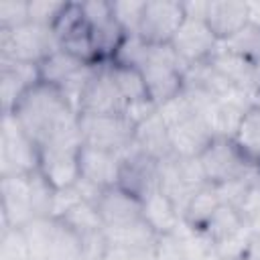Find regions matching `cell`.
Returning a JSON list of instances; mask_svg holds the SVG:
<instances>
[{
    "label": "cell",
    "mask_w": 260,
    "mask_h": 260,
    "mask_svg": "<svg viewBox=\"0 0 260 260\" xmlns=\"http://www.w3.org/2000/svg\"><path fill=\"white\" fill-rule=\"evenodd\" d=\"M205 179L209 185H219L232 179H258V162L244 154L234 138H213L199 154Z\"/></svg>",
    "instance_id": "cell-3"
},
{
    "label": "cell",
    "mask_w": 260,
    "mask_h": 260,
    "mask_svg": "<svg viewBox=\"0 0 260 260\" xmlns=\"http://www.w3.org/2000/svg\"><path fill=\"white\" fill-rule=\"evenodd\" d=\"M81 144V136L73 134L39 146V173L53 189H67L77 183Z\"/></svg>",
    "instance_id": "cell-6"
},
{
    "label": "cell",
    "mask_w": 260,
    "mask_h": 260,
    "mask_svg": "<svg viewBox=\"0 0 260 260\" xmlns=\"http://www.w3.org/2000/svg\"><path fill=\"white\" fill-rule=\"evenodd\" d=\"M146 0H118L112 2V12L116 22L122 26V30L126 35H138V26H140V18H142V10H144Z\"/></svg>",
    "instance_id": "cell-32"
},
{
    "label": "cell",
    "mask_w": 260,
    "mask_h": 260,
    "mask_svg": "<svg viewBox=\"0 0 260 260\" xmlns=\"http://www.w3.org/2000/svg\"><path fill=\"white\" fill-rule=\"evenodd\" d=\"M39 171V144L22 130L12 114H2L0 130V175H30Z\"/></svg>",
    "instance_id": "cell-5"
},
{
    "label": "cell",
    "mask_w": 260,
    "mask_h": 260,
    "mask_svg": "<svg viewBox=\"0 0 260 260\" xmlns=\"http://www.w3.org/2000/svg\"><path fill=\"white\" fill-rule=\"evenodd\" d=\"M2 230L22 228L32 221L35 209L30 199V175L2 177Z\"/></svg>",
    "instance_id": "cell-13"
},
{
    "label": "cell",
    "mask_w": 260,
    "mask_h": 260,
    "mask_svg": "<svg viewBox=\"0 0 260 260\" xmlns=\"http://www.w3.org/2000/svg\"><path fill=\"white\" fill-rule=\"evenodd\" d=\"M77 126L85 146L122 154L134 144L136 126L124 114H79Z\"/></svg>",
    "instance_id": "cell-4"
},
{
    "label": "cell",
    "mask_w": 260,
    "mask_h": 260,
    "mask_svg": "<svg viewBox=\"0 0 260 260\" xmlns=\"http://www.w3.org/2000/svg\"><path fill=\"white\" fill-rule=\"evenodd\" d=\"M254 91H260V67H254Z\"/></svg>",
    "instance_id": "cell-39"
},
{
    "label": "cell",
    "mask_w": 260,
    "mask_h": 260,
    "mask_svg": "<svg viewBox=\"0 0 260 260\" xmlns=\"http://www.w3.org/2000/svg\"><path fill=\"white\" fill-rule=\"evenodd\" d=\"M79 4L83 10V18L89 26L91 41L100 61H112L126 37V32L114 18L112 2L91 0V2H79Z\"/></svg>",
    "instance_id": "cell-8"
},
{
    "label": "cell",
    "mask_w": 260,
    "mask_h": 260,
    "mask_svg": "<svg viewBox=\"0 0 260 260\" xmlns=\"http://www.w3.org/2000/svg\"><path fill=\"white\" fill-rule=\"evenodd\" d=\"M53 32L59 41V49L77 57L83 63H100V57L95 53L89 26L83 18L81 4L67 2L65 10L53 24Z\"/></svg>",
    "instance_id": "cell-7"
},
{
    "label": "cell",
    "mask_w": 260,
    "mask_h": 260,
    "mask_svg": "<svg viewBox=\"0 0 260 260\" xmlns=\"http://www.w3.org/2000/svg\"><path fill=\"white\" fill-rule=\"evenodd\" d=\"M67 2H53V0H28V20L51 26L57 22L61 12L65 10Z\"/></svg>",
    "instance_id": "cell-34"
},
{
    "label": "cell",
    "mask_w": 260,
    "mask_h": 260,
    "mask_svg": "<svg viewBox=\"0 0 260 260\" xmlns=\"http://www.w3.org/2000/svg\"><path fill=\"white\" fill-rule=\"evenodd\" d=\"M219 207V197L215 193V187L213 185H205L201 189H197L193 193V197L189 199L187 207H185V213H183V221L195 230V232H201L203 225L207 223V219L213 215V211Z\"/></svg>",
    "instance_id": "cell-24"
},
{
    "label": "cell",
    "mask_w": 260,
    "mask_h": 260,
    "mask_svg": "<svg viewBox=\"0 0 260 260\" xmlns=\"http://www.w3.org/2000/svg\"><path fill=\"white\" fill-rule=\"evenodd\" d=\"M242 228H244V221H242L238 209L232 205L219 203V207L213 211V215L207 219V223L203 225V230L199 234H203L211 244H217Z\"/></svg>",
    "instance_id": "cell-26"
},
{
    "label": "cell",
    "mask_w": 260,
    "mask_h": 260,
    "mask_svg": "<svg viewBox=\"0 0 260 260\" xmlns=\"http://www.w3.org/2000/svg\"><path fill=\"white\" fill-rule=\"evenodd\" d=\"M22 130L39 144H47L65 136L79 134V114L69 106L63 93L49 83H35L12 108Z\"/></svg>",
    "instance_id": "cell-1"
},
{
    "label": "cell",
    "mask_w": 260,
    "mask_h": 260,
    "mask_svg": "<svg viewBox=\"0 0 260 260\" xmlns=\"http://www.w3.org/2000/svg\"><path fill=\"white\" fill-rule=\"evenodd\" d=\"M171 134V146H173V154L179 158H195L199 156L209 142L215 138L211 128L207 126L205 118L201 114L191 116L189 120L169 128Z\"/></svg>",
    "instance_id": "cell-17"
},
{
    "label": "cell",
    "mask_w": 260,
    "mask_h": 260,
    "mask_svg": "<svg viewBox=\"0 0 260 260\" xmlns=\"http://www.w3.org/2000/svg\"><path fill=\"white\" fill-rule=\"evenodd\" d=\"M120 156H122V165H120L118 187L136 195L138 199H146L150 193L160 189L158 160L138 150L136 144H132Z\"/></svg>",
    "instance_id": "cell-11"
},
{
    "label": "cell",
    "mask_w": 260,
    "mask_h": 260,
    "mask_svg": "<svg viewBox=\"0 0 260 260\" xmlns=\"http://www.w3.org/2000/svg\"><path fill=\"white\" fill-rule=\"evenodd\" d=\"M83 65V61H79L77 57L57 49L55 53H51L41 65H39V75H41V81L43 83H49V85H55L59 87L65 79H69L75 71H79Z\"/></svg>",
    "instance_id": "cell-25"
},
{
    "label": "cell",
    "mask_w": 260,
    "mask_h": 260,
    "mask_svg": "<svg viewBox=\"0 0 260 260\" xmlns=\"http://www.w3.org/2000/svg\"><path fill=\"white\" fill-rule=\"evenodd\" d=\"M81 250H83V260H106L108 254L112 252L110 242L106 238V228L89 234H81Z\"/></svg>",
    "instance_id": "cell-36"
},
{
    "label": "cell",
    "mask_w": 260,
    "mask_h": 260,
    "mask_svg": "<svg viewBox=\"0 0 260 260\" xmlns=\"http://www.w3.org/2000/svg\"><path fill=\"white\" fill-rule=\"evenodd\" d=\"M142 219L162 238V236H173L183 217L175 207V203L171 201V197L160 189H156L146 199H142Z\"/></svg>",
    "instance_id": "cell-22"
},
{
    "label": "cell",
    "mask_w": 260,
    "mask_h": 260,
    "mask_svg": "<svg viewBox=\"0 0 260 260\" xmlns=\"http://www.w3.org/2000/svg\"><path fill=\"white\" fill-rule=\"evenodd\" d=\"M120 165H122V156L118 152H110L85 144H81L79 148V177L102 189L118 185Z\"/></svg>",
    "instance_id": "cell-16"
},
{
    "label": "cell",
    "mask_w": 260,
    "mask_h": 260,
    "mask_svg": "<svg viewBox=\"0 0 260 260\" xmlns=\"http://www.w3.org/2000/svg\"><path fill=\"white\" fill-rule=\"evenodd\" d=\"M59 49V41L51 26L26 22L16 28H0V57L41 65Z\"/></svg>",
    "instance_id": "cell-2"
},
{
    "label": "cell",
    "mask_w": 260,
    "mask_h": 260,
    "mask_svg": "<svg viewBox=\"0 0 260 260\" xmlns=\"http://www.w3.org/2000/svg\"><path fill=\"white\" fill-rule=\"evenodd\" d=\"M236 209H238L244 225L254 228L260 221V185H258V181L244 193V197Z\"/></svg>",
    "instance_id": "cell-37"
},
{
    "label": "cell",
    "mask_w": 260,
    "mask_h": 260,
    "mask_svg": "<svg viewBox=\"0 0 260 260\" xmlns=\"http://www.w3.org/2000/svg\"><path fill=\"white\" fill-rule=\"evenodd\" d=\"M95 209L106 228H118L142 219V199L114 185L104 189L95 203Z\"/></svg>",
    "instance_id": "cell-15"
},
{
    "label": "cell",
    "mask_w": 260,
    "mask_h": 260,
    "mask_svg": "<svg viewBox=\"0 0 260 260\" xmlns=\"http://www.w3.org/2000/svg\"><path fill=\"white\" fill-rule=\"evenodd\" d=\"M252 106H260V91H254V95H252Z\"/></svg>",
    "instance_id": "cell-40"
},
{
    "label": "cell",
    "mask_w": 260,
    "mask_h": 260,
    "mask_svg": "<svg viewBox=\"0 0 260 260\" xmlns=\"http://www.w3.org/2000/svg\"><path fill=\"white\" fill-rule=\"evenodd\" d=\"M134 144L138 150L144 154L152 156L154 160H165L173 156V146H171V134L158 112H154L150 118L140 122L134 130Z\"/></svg>",
    "instance_id": "cell-19"
},
{
    "label": "cell",
    "mask_w": 260,
    "mask_h": 260,
    "mask_svg": "<svg viewBox=\"0 0 260 260\" xmlns=\"http://www.w3.org/2000/svg\"><path fill=\"white\" fill-rule=\"evenodd\" d=\"M41 81L39 65L22 63L0 57V95H2V112L8 114L16 106V102Z\"/></svg>",
    "instance_id": "cell-14"
},
{
    "label": "cell",
    "mask_w": 260,
    "mask_h": 260,
    "mask_svg": "<svg viewBox=\"0 0 260 260\" xmlns=\"http://www.w3.org/2000/svg\"><path fill=\"white\" fill-rule=\"evenodd\" d=\"M47 260H83L81 238L65 221L55 217Z\"/></svg>",
    "instance_id": "cell-23"
},
{
    "label": "cell",
    "mask_w": 260,
    "mask_h": 260,
    "mask_svg": "<svg viewBox=\"0 0 260 260\" xmlns=\"http://www.w3.org/2000/svg\"><path fill=\"white\" fill-rule=\"evenodd\" d=\"M126 102L114 83L110 61H100L81 95L79 114H122Z\"/></svg>",
    "instance_id": "cell-12"
},
{
    "label": "cell",
    "mask_w": 260,
    "mask_h": 260,
    "mask_svg": "<svg viewBox=\"0 0 260 260\" xmlns=\"http://www.w3.org/2000/svg\"><path fill=\"white\" fill-rule=\"evenodd\" d=\"M209 63L236 89H242V91H248V93L254 95V65L248 59H244V57L228 51L219 43L217 51L209 57Z\"/></svg>",
    "instance_id": "cell-21"
},
{
    "label": "cell",
    "mask_w": 260,
    "mask_h": 260,
    "mask_svg": "<svg viewBox=\"0 0 260 260\" xmlns=\"http://www.w3.org/2000/svg\"><path fill=\"white\" fill-rule=\"evenodd\" d=\"M246 12H248V24L260 28V2H246Z\"/></svg>",
    "instance_id": "cell-38"
},
{
    "label": "cell",
    "mask_w": 260,
    "mask_h": 260,
    "mask_svg": "<svg viewBox=\"0 0 260 260\" xmlns=\"http://www.w3.org/2000/svg\"><path fill=\"white\" fill-rule=\"evenodd\" d=\"M171 47L181 57V61L189 67L195 63L209 61V57L217 51L219 41L205 22V18L199 16H185L183 24L175 32Z\"/></svg>",
    "instance_id": "cell-10"
},
{
    "label": "cell",
    "mask_w": 260,
    "mask_h": 260,
    "mask_svg": "<svg viewBox=\"0 0 260 260\" xmlns=\"http://www.w3.org/2000/svg\"><path fill=\"white\" fill-rule=\"evenodd\" d=\"M110 69H112V77L114 83L120 91V95L124 98L126 104L132 102H140V100H150L146 93V83L142 77V71L136 67H128V65H118L114 61H110Z\"/></svg>",
    "instance_id": "cell-27"
},
{
    "label": "cell",
    "mask_w": 260,
    "mask_h": 260,
    "mask_svg": "<svg viewBox=\"0 0 260 260\" xmlns=\"http://www.w3.org/2000/svg\"><path fill=\"white\" fill-rule=\"evenodd\" d=\"M61 221H65L71 230H75L79 236L81 234H89V232H98L104 230V221L95 209V205L87 203V201H79L77 205H73L69 211H65L61 217Z\"/></svg>",
    "instance_id": "cell-30"
},
{
    "label": "cell",
    "mask_w": 260,
    "mask_h": 260,
    "mask_svg": "<svg viewBox=\"0 0 260 260\" xmlns=\"http://www.w3.org/2000/svg\"><path fill=\"white\" fill-rule=\"evenodd\" d=\"M0 260H32L20 228H6L0 234Z\"/></svg>",
    "instance_id": "cell-33"
},
{
    "label": "cell",
    "mask_w": 260,
    "mask_h": 260,
    "mask_svg": "<svg viewBox=\"0 0 260 260\" xmlns=\"http://www.w3.org/2000/svg\"><path fill=\"white\" fill-rule=\"evenodd\" d=\"M228 51L248 59L254 67H260V28L254 24H246L234 37L221 43Z\"/></svg>",
    "instance_id": "cell-29"
},
{
    "label": "cell",
    "mask_w": 260,
    "mask_h": 260,
    "mask_svg": "<svg viewBox=\"0 0 260 260\" xmlns=\"http://www.w3.org/2000/svg\"><path fill=\"white\" fill-rule=\"evenodd\" d=\"M28 20V0H2L0 2V28H16Z\"/></svg>",
    "instance_id": "cell-35"
},
{
    "label": "cell",
    "mask_w": 260,
    "mask_h": 260,
    "mask_svg": "<svg viewBox=\"0 0 260 260\" xmlns=\"http://www.w3.org/2000/svg\"><path fill=\"white\" fill-rule=\"evenodd\" d=\"M148 45L140 35H126L122 45L118 47L116 55H114V63L118 65H128V67H136L140 69L144 63H146V57H148Z\"/></svg>",
    "instance_id": "cell-31"
},
{
    "label": "cell",
    "mask_w": 260,
    "mask_h": 260,
    "mask_svg": "<svg viewBox=\"0 0 260 260\" xmlns=\"http://www.w3.org/2000/svg\"><path fill=\"white\" fill-rule=\"evenodd\" d=\"M106 238L112 250L122 252H146L156 248V242L160 240V236L144 219L118 228H106Z\"/></svg>",
    "instance_id": "cell-20"
},
{
    "label": "cell",
    "mask_w": 260,
    "mask_h": 260,
    "mask_svg": "<svg viewBox=\"0 0 260 260\" xmlns=\"http://www.w3.org/2000/svg\"><path fill=\"white\" fill-rule=\"evenodd\" d=\"M183 2L173 0H146L138 35L150 45H167L185 20Z\"/></svg>",
    "instance_id": "cell-9"
},
{
    "label": "cell",
    "mask_w": 260,
    "mask_h": 260,
    "mask_svg": "<svg viewBox=\"0 0 260 260\" xmlns=\"http://www.w3.org/2000/svg\"><path fill=\"white\" fill-rule=\"evenodd\" d=\"M236 144L254 162L260 160V106H250L234 136Z\"/></svg>",
    "instance_id": "cell-28"
},
{
    "label": "cell",
    "mask_w": 260,
    "mask_h": 260,
    "mask_svg": "<svg viewBox=\"0 0 260 260\" xmlns=\"http://www.w3.org/2000/svg\"><path fill=\"white\" fill-rule=\"evenodd\" d=\"M205 22L213 30L219 43L234 37L248 24L246 2H228V0H211L205 8Z\"/></svg>",
    "instance_id": "cell-18"
}]
</instances>
